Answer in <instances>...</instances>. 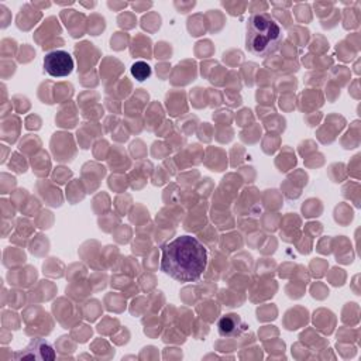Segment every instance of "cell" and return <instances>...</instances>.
I'll list each match as a JSON object with an SVG mask.
<instances>
[{
    "label": "cell",
    "instance_id": "cell-1",
    "mask_svg": "<svg viewBox=\"0 0 361 361\" xmlns=\"http://www.w3.org/2000/svg\"><path fill=\"white\" fill-rule=\"evenodd\" d=\"M207 250L193 235H179L162 245L161 271L178 282L200 279L207 267Z\"/></svg>",
    "mask_w": 361,
    "mask_h": 361
},
{
    "label": "cell",
    "instance_id": "cell-2",
    "mask_svg": "<svg viewBox=\"0 0 361 361\" xmlns=\"http://www.w3.org/2000/svg\"><path fill=\"white\" fill-rule=\"evenodd\" d=\"M283 39L278 21L268 13H257L248 18L245 28V48L255 56L275 54Z\"/></svg>",
    "mask_w": 361,
    "mask_h": 361
},
{
    "label": "cell",
    "instance_id": "cell-3",
    "mask_svg": "<svg viewBox=\"0 0 361 361\" xmlns=\"http://www.w3.org/2000/svg\"><path fill=\"white\" fill-rule=\"evenodd\" d=\"M73 58L63 49H55L44 56V69L49 76L63 78L73 71Z\"/></svg>",
    "mask_w": 361,
    "mask_h": 361
},
{
    "label": "cell",
    "instance_id": "cell-4",
    "mask_svg": "<svg viewBox=\"0 0 361 361\" xmlns=\"http://www.w3.org/2000/svg\"><path fill=\"white\" fill-rule=\"evenodd\" d=\"M56 354L49 341L45 338L37 337L31 338V341L21 350H18L14 355L16 360H39V361H48V360H55Z\"/></svg>",
    "mask_w": 361,
    "mask_h": 361
},
{
    "label": "cell",
    "instance_id": "cell-5",
    "mask_svg": "<svg viewBox=\"0 0 361 361\" xmlns=\"http://www.w3.org/2000/svg\"><path fill=\"white\" fill-rule=\"evenodd\" d=\"M217 330L223 337H235L245 330V324L238 314L227 313L219 319Z\"/></svg>",
    "mask_w": 361,
    "mask_h": 361
},
{
    "label": "cell",
    "instance_id": "cell-6",
    "mask_svg": "<svg viewBox=\"0 0 361 361\" xmlns=\"http://www.w3.org/2000/svg\"><path fill=\"white\" fill-rule=\"evenodd\" d=\"M151 66L144 61H137L131 65V75L140 82L148 79L151 76Z\"/></svg>",
    "mask_w": 361,
    "mask_h": 361
}]
</instances>
